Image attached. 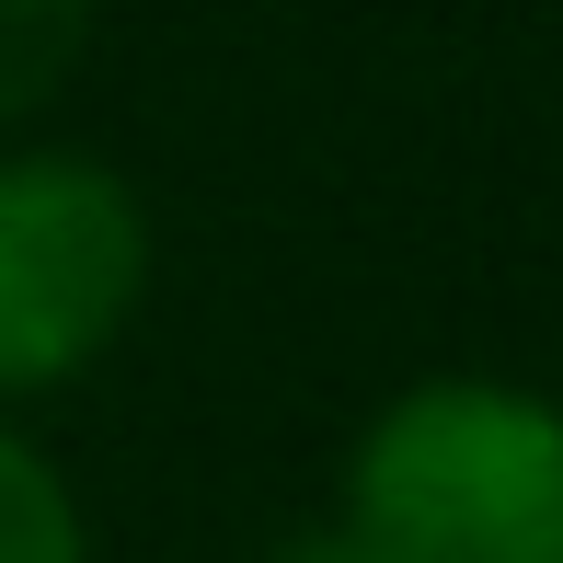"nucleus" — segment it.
<instances>
[{
	"mask_svg": "<svg viewBox=\"0 0 563 563\" xmlns=\"http://www.w3.org/2000/svg\"><path fill=\"white\" fill-rule=\"evenodd\" d=\"M150 299V196L104 150H0V415L92 379Z\"/></svg>",
	"mask_w": 563,
	"mask_h": 563,
	"instance_id": "2",
	"label": "nucleus"
},
{
	"mask_svg": "<svg viewBox=\"0 0 563 563\" xmlns=\"http://www.w3.org/2000/svg\"><path fill=\"white\" fill-rule=\"evenodd\" d=\"M0 563H92V518L69 472L0 415Z\"/></svg>",
	"mask_w": 563,
	"mask_h": 563,
	"instance_id": "3",
	"label": "nucleus"
},
{
	"mask_svg": "<svg viewBox=\"0 0 563 563\" xmlns=\"http://www.w3.org/2000/svg\"><path fill=\"white\" fill-rule=\"evenodd\" d=\"M334 529L368 563H563V402L495 368L402 379L345 449Z\"/></svg>",
	"mask_w": 563,
	"mask_h": 563,
	"instance_id": "1",
	"label": "nucleus"
},
{
	"mask_svg": "<svg viewBox=\"0 0 563 563\" xmlns=\"http://www.w3.org/2000/svg\"><path fill=\"white\" fill-rule=\"evenodd\" d=\"M92 12H104V0H0V126H23L69 69H81Z\"/></svg>",
	"mask_w": 563,
	"mask_h": 563,
	"instance_id": "4",
	"label": "nucleus"
},
{
	"mask_svg": "<svg viewBox=\"0 0 563 563\" xmlns=\"http://www.w3.org/2000/svg\"><path fill=\"white\" fill-rule=\"evenodd\" d=\"M265 563H368V552H356V541H345V529H334V518H322V529H299V541H276Z\"/></svg>",
	"mask_w": 563,
	"mask_h": 563,
	"instance_id": "5",
	"label": "nucleus"
}]
</instances>
